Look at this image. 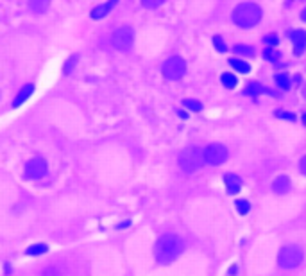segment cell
Wrapping results in <instances>:
<instances>
[{
    "label": "cell",
    "instance_id": "obj_1",
    "mask_svg": "<svg viewBox=\"0 0 306 276\" xmlns=\"http://www.w3.org/2000/svg\"><path fill=\"white\" fill-rule=\"evenodd\" d=\"M183 247H185V244H183V240L177 235H163L156 242L154 255H156V258L160 262L167 264V262H172L181 255Z\"/></svg>",
    "mask_w": 306,
    "mask_h": 276
},
{
    "label": "cell",
    "instance_id": "obj_2",
    "mask_svg": "<svg viewBox=\"0 0 306 276\" xmlns=\"http://www.w3.org/2000/svg\"><path fill=\"white\" fill-rule=\"evenodd\" d=\"M262 20V9L252 2H245L235 8L233 11V22L242 29H251Z\"/></svg>",
    "mask_w": 306,
    "mask_h": 276
},
{
    "label": "cell",
    "instance_id": "obj_3",
    "mask_svg": "<svg viewBox=\"0 0 306 276\" xmlns=\"http://www.w3.org/2000/svg\"><path fill=\"white\" fill-rule=\"evenodd\" d=\"M204 163V151L202 149H185L179 156V165L185 172H195L202 167Z\"/></svg>",
    "mask_w": 306,
    "mask_h": 276
},
{
    "label": "cell",
    "instance_id": "obj_4",
    "mask_svg": "<svg viewBox=\"0 0 306 276\" xmlns=\"http://www.w3.org/2000/svg\"><path fill=\"white\" fill-rule=\"evenodd\" d=\"M302 262V249L299 246H285L277 255V264L283 269H294Z\"/></svg>",
    "mask_w": 306,
    "mask_h": 276
},
{
    "label": "cell",
    "instance_id": "obj_5",
    "mask_svg": "<svg viewBox=\"0 0 306 276\" xmlns=\"http://www.w3.org/2000/svg\"><path fill=\"white\" fill-rule=\"evenodd\" d=\"M185 72H186V63L179 56H172V58H168L163 63V76L167 79H170V81L181 79L185 76Z\"/></svg>",
    "mask_w": 306,
    "mask_h": 276
},
{
    "label": "cell",
    "instance_id": "obj_6",
    "mask_svg": "<svg viewBox=\"0 0 306 276\" xmlns=\"http://www.w3.org/2000/svg\"><path fill=\"white\" fill-rule=\"evenodd\" d=\"M227 160V149L222 144H212L204 149V162L210 165H220Z\"/></svg>",
    "mask_w": 306,
    "mask_h": 276
},
{
    "label": "cell",
    "instance_id": "obj_7",
    "mask_svg": "<svg viewBox=\"0 0 306 276\" xmlns=\"http://www.w3.org/2000/svg\"><path fill=\"white\" fill-rule=\"evenodd\" d=\"M111 43L118 51H128L133 45V29L131 27H120L118 31H115L113 38H111Z\"/></svg>",
    "mask_w": 306,
    "mask_h": 276
},
{
    "label": "cell",
    "instance_id": "obj_8",
    "mask_svg": "<svg viewBox=\"0 0 306 276\" xmlns=\"http://www.w3.org/2000/svg\"><path fill=\"white\" fill-rule=\"evenodd\" d=\"M47 174V162L43 158H33L26 165V178L29 180H41Z\"/></svg>",
    "mask_w": 306,
    "mask_h": 276
},
{
    "label": "cell",
    "instance_id": "obj_9",
    "mask_svg": "<svg viewBox=\"0 0 306 276\" xmlns=\"http://www.w3.org/2000/svg\"><path fill=\"white\" fill-rule=\"evenodd\" d=\"M290 40L295 47V54H301L306 47V31L302 29H295L290 33Z\"/></svg>",
    "mask_w": 306,
    "mask_h": 276
},
{
    "label": "cell",
    "instance_id": "obj_10",
    "mask_svg": "<svg viewBox=\"0 0 306 276\" xmlns=\"http://www.w3.org/2000/svg\"><path fill=\"white\" fill-rule=\"evenodd\" d=\"M224 183H226V188H227V192H230L231 195H237L238 192H240V188H242V181H240V178H238L237 174H226V178H224Z\"/></svg>",
    "mask_w": 306,
    "mask_h": 276
},
{
    "label": "cell",
    "instance_id": "obj_11",
    "mask_svg": "<svg viewBox=\"0 0 306 276\" xmlns=\"http://www.w3.org/2000/svg\"><path fill=\"white\" fill-rule=\"evenodd\" d=\"M117 2H118V0H110V2H106V4H100L98 8H95L93 11H91V18L100 20V18H104L106 15H110V11L115 8V6H117Z\"/></svg>",
    "mask_w": 306,
    "mask_h": 276
},
{
    "label": "cell",
    "instance_id": "obj_12",
    "mask_svg": "<svg viewBox=\"0 0 306 276\" xmlns=\"http://www.w3.org/2000/svg\"><path fill=\"white\" fill-rule=\"evenodd\" d=\"M272 190L276 194H287L290 190V180L287 176H277L272 183Z\"/></svg>",
    "mask_w": 306,
    "mask_h": 276
},
{
    "label": "cell",
    "instance_id": "obj_13",
    "mask_svg": "<svg viewBox=\"0 0 306 276\" xmlns=\"http://www.w3.org/2000/svg\"><path fill=\"white\" fill-rule=\"evenodd\" d=\"M33 92H34V86H33V85H26L22 90H20V93H18V95H16V99H15V103H13V106H15V108H18L20 104L23 103V101H27V99H29V97H31V93H33Z\"/></svg>",
    "mask_w": 306,
    "mask_h": 276
},
{
    "label": "cell",
    "instance_id": "obj_14",
    "mask_svg": "<svg viewBox=\"0 0 306 276\" xmlns=\"http://www.w3.org/2000/svg\"><path fill=\"white\" fill-rule=\"evenodd\" d=\"M230 65L233 66L237 72H240V74H249V72H251V66H249V63L242 61V59H237V58L230 59Z\"/></svg>",
    "mask_w": 306,
    "mask_h": 276
},
{
    "label": "cell",
    "instance_id": "obj_15",
    "mask_svg": "<svg viewBox=\"0 0 306 276\" xmlns=\"http://www.w3.org/2000/svg\"><path fill=\"white\" fill-rule=\"evenodd\" d=\"M48 4H50V0H29V8L34 13H43L48 8Z\"/></svg>",
    "mask_w": 306,
    "mask_h": 276
},
{
    "label": "cell",
    "instance_id": "obj_16",
    "mask_svg": "<svg viewBox=\"0 0 306 276\" xmlns=\"http://www.w3.org/2000/svg\"><path fill=\"white\" fill-rule=\"evenodd\" d=\"M274 81H276V85L279 86V88H283V90H288V88H290V85H292L290 78H288V74H285V72L274 76Z\"/></svg>",
    "mask_w": 306,
    "mask_h": 276
},
{
    "label": "cell",
    "instance_id": "obj_17",
    "mask_svg": "<svg viewBox=\"0 0 306 276\" xmlns=\"http://www.w3.org/2000/svg\"><path fill=\"white\" fill-rule=\"evenodd\" d=\"M220 81H222V85L226 86V88L231 90V88H235V86H237L238 79H237V76H235V74H231V72H226V74H222Z\"/></svg>",
    "mask_w": 306,
    "mask_h": 276
},
{
    "label": "cell",
    "instance_id": "obj_18",
    "mask_svg": "<svg viewBox=\"0 0 306 276\" xmlns=\"http://www.w3.org/2000/svg\"><path fill=\"white\" fill-rule=\"evenodd\" d=\"M47 244H33V246H29L27 247V251L26 253L27 255H31V257H36V255H43V253H47Z\"/></svg>",
    "mask_w": 306,
    "mask_h": 276
},
{
    "label": "cell",
    "instance_id": "obj_19",
    "mask_svg": "<svg viewBox=\"0 0 306 276\" xmlns=\"http://www.w3.org/2000/svg\"><path fill=\"white\" fill-rule=\"evenodd\" d=\"M262 92H265V88H263L262 85H258V83H251V85L245 88V95H251V97H256V95H260Z\"/></svg>",
    "mask_w": 306,
    "mask_h": 276
},
{
    "label": "cell",
    "instance_id": "obj_20",
    "mask_svg": "<svg viewBox=\"0 0 306 276\" xmlns=\"http://www.w3.org/2000/svg\"><path fill=\"white\" fill-rule=\"evenodd\" d=\"M263 58H265L267 61H272V63H276L277 59H279V52H277V51H274V48H270V47H267L265 51H263Z\"/></svg>",
    "mask_w": 306,
    "mask_h": 276
},
{
    "label": "cell",
    "instance_id": "obj_21",
    "mask_svg": "<svg viewBox=\"0 0 306 276\" xmlns=\"http://www.w3.org/2000/svg\"><path fill=\"white\" fill-rule=\"evenodd\" d=\"M235 205H237V210L240 212L242 215H245L249 210H251V205H249V201H245V199H237Z\"/></svg>",
    "mask_w": 306,
    "mask_h": 276
},
{
    "label": "cell",
    "instance_id": "obj_22",
    "mask_svg": "<svg viewBox=\"0 0 306 276\" xmlns=\"http://www.w3.org/2000/svg\"><path fill=\"white\" fill-rule=\"evenodd\" d=\"M235 54H240V56H252V54H254V48L249 47V45H237V47H235Z\"/></svg>",
    "mask_w": 306,
    "mask_h": 276
},
{
    "label": "cell",
    "instance_id": "obj_23",
    "mask_svg": "<svg viewBox=\"0 0 306 276\" xmlns=\"http://www.w3.org/2000/svg\"><path fill=\"white\" fill-rule=\"evenodd\" d=\"M263 43H265L267 47L274 48L279 43V38H277V34H267V36H263Z\"/></svg>",
    "mask_w": 306,
    "mask_h": 276
},
{
    "label": "cell",
    "instance_id": "obj_24",
    "mask_svg": "<svg viewBox=\"0 0 306 276\" xmlns=\"http://www.w3.org/2000/svg\"><path fill=\"white\" fill-rule=\"evenodd\" d=\"M165 0H142V4H143V8H147V9H156V8H160L161 4H163Z\"/></svg>",
    "mask_w": 306,
    "mask_h": 276
},
{
    "label": "cell",
    "instance_id": "obj_25",
    "mask_svg": "<svg viewBox=\"0 0 306 276\" xmlns=\"http://www.w3.org/2000/svg\"><path fill=\"white\" fill-rule=\"evenodd\" d=\"M185 106L188 108V110H192V111H200V110H202V104L197 103V101H192V99H186Z\"/></svg>",
    "mask_w": 306,
    "mask_h": 276
},
{
    "label": "cell",
    "instance_id": "obj_26",
    "mask_svg": "<svg viewBox=\"0 0 306 276\" xmlns=\"http://www.w3.org/2000/svg\"><path fill=\"white\" fill-rule=\"evenodd\" d=\"M213 43H215V48L219 52H226V43H224V40L220 36H215L213 38Z\"/></svg>",
    "mask_w": 306,
    "mask_h": 276
},
{
    "label": "cell",
    "instance_id": "obj_27",
    "mask_svg": "<svg viewBox=\"0 0 306 276\" xmlns=\"http://www.w3.org/2000/svg\"><path fill=\"white\" fill-rule=\"evenodd\" d=\"M276 117L277 118H285V120H295V115L294 113H287V111H276Z\"/></svg>",
    "mask_w": 306,
    "mask_h": 276
},
{
    "label": "cell",
    "instance_id": "obj_28",
    "mask_svg": "<svg viewBox=\"0 0 306 276\" xmlns=\"http://www.w3.org/2000/svg\"><path fill=\"white\" fill-rule=\"evenodd\" d=\"M299 167H301V172H302V174H304V176H306V156H304V158L301 160V163H299Z\"/></svg>",
    "mask_w": 306,
    "mask_h": 276
},
{
    "label": "cell",
    "instance_id": "obj_29",
    "mask_svg": "<svg viewBox=\"0 0 306 276\" xmlns=\"http://www.w3.org/2000/svg\"><path fill=\"white\" fill-rule=\"evenodd\" d=\"M301 20H302V22H306V8L302 9V13H301Z\"/></svg>",
    "mask_w": 306,
    "mask_h": 276
},
{
    "label": "cell",
    "instance_id": "obj_30",
    "mask_svg": "<svg viewBox=\"0 0 306 276\" xmlns=\"http://www.w3.org/2000/svg\"><path fill=\"white\" fill-rule=\"evenodd\" d=\"M302 120H304V124H306V113H304V117H302Z\"/></svg>",
    "mask_w": 306,
    "mask_h": 276
},
{
    "label": "cell",
    "instance_id": "obj_31",
    "mask_svg": "<svg viewBox=\"0 0 306 276\" xmlns=\"http://www.w3.org/2000/svg\"><path fill=\"white\" fill-rule=\"evenodd\" d=\"M302 93H304V97H306V88H304V92H302Z\"/></svg>",
    "mask_w": 306,
    "mask_h": 276
}]
</instances>
